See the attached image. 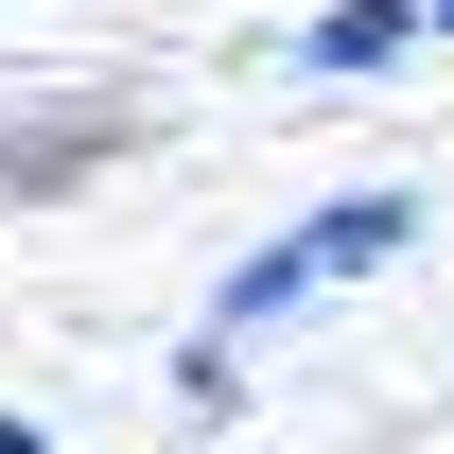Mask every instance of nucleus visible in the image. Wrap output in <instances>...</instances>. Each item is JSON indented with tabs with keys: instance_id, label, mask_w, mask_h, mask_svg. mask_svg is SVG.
Returning <instances> with one entry per match:
<instances>
[{
	"instance_id": "nucleus-1",
	"label": "nucleus",
	"mask_w": 454,
	"mask_h": 454,
	"mask_svg": "<svg viewBox=\"0 0 454 454\" xmlns=\"http://www.w3.org/2000/svg\"><path fill=\"white\" fill-rule=\"evenodd\" d=\"M106 158H140V106L122 88H88L53 122H0V210H35V192H70V175H106Z\"/></svg>"
},
{
	"instance_id": "nucleus-2",
	"label": "nucleus",
	"mask_w": 454,
	"mask_h": 454,
	"mask_svg": "<svg viewBox=\"0 0 454 454\" xmlns=\"http://www.w3.org/2000/svg\"><path fill=\"white\" fill-rule=\"evenodd\" d=\"M297 245H315V280H385L402 245H419V192H402V175H367V192H333V210H297Z\"/></svg>"
},
{
	"instance_id": "nucleus-3",
	"label": "nucleus",
	"mask_w": 454,
	"mask_h": 454,
	"mask_svg": "<svg viewBox=\"0 0 454 454\" xmlns=\"http://www.w3.org/2000/svg\"><path fill=\"white\" fill-rule=\"evenodd\" d=\"M315 297H333V280H315V245L280 227V245H245V262L210 280V315H192V333H227V349H262L280 315H315Z\"/></svg>"
},
{
	"instance_id": "nucleus-4",
	"label": "nucleus",
	"mask_w": 454,
	"mask_h": 454,
	"mask_svg": "<svg viewBox=\"0 0 454 454\" xmlns=\"http://www.w3.org/2000/svg\"><path fill=\"white\" fill-rule=\"evenodd\" d=\"M419 53V0H315V18H297V70H315V88H367V70H402Z\"/></svg>"
},
{
	"instance_id": "nucleus-5",
	"label": "nucleus",
	"mask_w": 454,
	"mask_h": 454,
	"mask_svg": "<svg viewBox=\"0 0 454 454\" xmlns=\"http://www.w3.org/2000/svg\"><path fill=\"white\" fill-rule=\"evenodd\" d=\"M175 402H192V419H227V402H245V349L192 333V349H175Z\"/></svg>"
},
{
	"instance_id": "nucleus-6",
	"label": "nucleus",
	"mask_w": 454,
	"mask_h": 454,
	"mask_svg": "<svg viewBox=\"0 0 454 454\" xmlns=\"http://www.w3.org/2000/svg\"><path fill=\"white\" fill-rule=\"evenodd\" d=\"M0 454H53V437H35V419H0Z\"/></svg>"
},
{
	"instance_id": "nucleus-7",
	"label": "nucleus",
	"mask_w": 454,
	"mask_h": 454,
	"mask_svg": "<svg viewBox=\"0 0 454 454\" xmlns=\"http://www.w3.org/2000/svg\"><path fill=\"white\" fill-rule=\"evenodd\" d=\"M419 35H454V0H419Z\"/></svg>"
}]
</instances>
